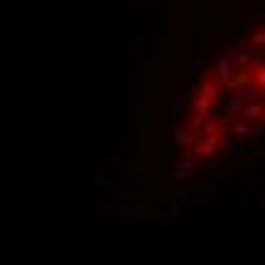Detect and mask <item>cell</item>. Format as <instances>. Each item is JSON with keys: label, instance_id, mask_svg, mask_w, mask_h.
I'll list each match as a JSON object with an SVG mask.
<instances>
[{"label": "cell", "instance_id": "obj_2", "mask_svg": "<svg viewBox=\"0 0 265 265\" xmlns=\"http://www.w3.org/2000/svg\"><path fill=\"white\" fill-rule=\"evenodd\" d=\"M217 92H220V88H217V82H204V85H201V92H198V101L210 107V104L217 101Z\"/></svg>", "mask_w": 265, "mask_h": 265}, {"label": "cell", "instance_id": "obj_1", "mask_svg": "<svg viewBox=\"0 0 265 265\" xmlns=\"http://www.w3.org/2000/svg\"><path fill=\"white\" fill-rule=\"evenodd\" d=\"M174 140H177V146L192 149V146H195V140H198V134H195V131H189V128H183V131H177V134H174Z\"/></svg>", "mask_w": 265, "mask_h": 265}, {"label": "cell", "instance_id": "obj_3", "mask_svg": "<svg viewBox=\"0 0 265 265\" xmlns=\"http://www.w3.org/2000/svg\"><path fill=\"white\" fill-rule=\"evenodd\" d=\"M232 76H235L232 58H220V82H232Z\"/></svg>", "mask_w": 265, "mask_h": 265}, {"label": "cell", "instance_id": "obj_4", "mask_svg": "<svg viewBox=\"0 0 265 265\" xmlns=\"http://www.w3.org/2000/svg\"><path fill=\"white\" fill-rule=\"evenodd\" d=\"M192 171H195V162H180V165H177V171H174V174H177V177H189Z\"/></svg>", "mask_w": 265, "mask_h": 265}, {"label": "cell", "instance_id": "obj_5", "mask_svg": "<svg viewBox=\"0 0 265 265\" xmlns=\"http://www.w3.org/2000/svg\"><path fill=\"white\" fill-rule=\"evenodd\" d=\"M262 116V107L256 104V107H247V119H259Z\"/></svg>", "mask_w": 265, "mask_h": 265}]
</instances>
